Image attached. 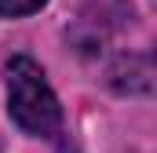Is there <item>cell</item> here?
I'll use <instances>...</instances> for the list:
<instances>
[{
  "mask_svg": "<svg viewBox=\"0 0 157 153\" xmlns=\"http://www.w3.org/2000/svg\"><path fill=\"white\" fill-rule=\"evenodd\" d=\"M48 0H0V15L4 18H18V15H33Z\"/></svg>",
  "mask_w": 157,
  "mask_h": 153,
  "instance_id": "7a4b0ae2",
  "label": "cell"
},
{
  "mask_svg": "<svg viewBox=\"0 0 157 153\" xmlns=\"http://www.w3.org/2000/svg\"><path fill=\"white\" fill-rule=\"evenodd\" d=\"M7 110L15 117V124L29 135H55L62 124L59 99L48 88L44 69L26 55L7 62Z\"/></svg>",
  "mask_w": 157,
  "mask_h": 153,
  "instance_id": "6da1fadb",
  "label": "cell"
}]
</instances>
